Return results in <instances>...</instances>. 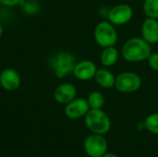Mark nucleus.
<instances>
[{
	"mask_svg": "<svg viewBox=\"0 0 158 157\" xmlns=\"http://www.w3.org/2000/svg\"><path fill=\"white\" fill-rule=\"evenodd\" d=\"M152 54V46L142 37H131L127 40L121 48V56L129 63L147 61Z\"/></svg>",
	"mask_w": 158,
	"mask_h": 157,
	"instance_id": "obj_1",
	"label": "nucleus"
},
{
	"mask_svg": "<svg viewBox=\"0 0 158 157\" xmlns=\"http://www.w3.org/2000/svg\"><path fill=\"white\" fill-rule=\"evenodd\" d=\"M86 128L95 134L105 135L111 129V120L102 109H90L84 117Z\"/></svg>",
	"mask_w": 158,
	"mask_h": 157,
	"instance_id": "obj_2",
	"label": "nucleus"
},
{
	"mask_svg": "<svg viewBox=\"0 0 158 157\" xmlns=\"http://www.w3.org/2000/svg\"><path fill=\"white\" fill-rule=\"evenodd\" d=\"M76 63V57L72 53L60 51L51 58L50 66L57 79H64L72 74Z\"/></svg>",
	"mask_w": 158,
	"mask_h": 157,
	"instance_id": "obj_3",
	"label": "nucleus"
},
{
	"mask_svg": "<svg viewBox=\"0 0 158 157\" xmlns=\"http://www.w3.org/2000/svg\"><path fill=\"white\" fill-rule=\"evenodd\" d=\"M94 38L99 46L105 48L116 45L118 34L115 25L108 20H103L96 24L94 31Z\"/></svg>",
	"mask_w": 158,
	"mask_h": 157,
	"instance_id": "obj_4",
	"label": "nucleus"
},
{
	"mask_svg": "<svg viewBox=\"0 0 158 157\" xmlns=\"http://www.w3.org/2000/svg\"><path fill=\"white\" fill-rule=\"evenodd\" d=\"M142 84L141 76L133 71H124L116 76L115 88L122 93H133L140 90Z\"/></svg>",
	"mask_w": 158,
	"mask_h": 157,
	"instance_id": "obj_5",
	"label": "nucleus"
},
{
	"mask_svg": "<svg viewBox=\"0 0 158 157\" xmlns=\"http://www.w3.org/2000/svg\"><path fill=\"white\" fill-rule=\"evenodd\" d=\"M83 149L86 155L89 156L102 157L107 152V141L104 135L92 133L85 138L83 143Z\"/></svg>",
	"mask_w": 158,
	"mask_h": 157,
	"instance_id": "obj_6",
	"label": "nucleus"
},
{
	"mask_svg": "<svg viewBox=\"0 0 158 157\" xmlns=\"http://www.w3.org/2000/svg\"><path fill=\"white\" fill-rule=\"evenodd\" d=\"M133 17V9L128 4H118L107 11V20L115 26H122L129 23Z\"/></svg>",
	"mask_w": 158,
	"mask_h": 157,
	"instance_id": "obj_7",
	"label": "nucleus"
},
{
	"mask_svg": "<svg viewBox=\"0 0 158 157\" xmlns=\"http://www.w3.org/2000/svg\"><path fill=\"white\" fill-rule=\"evenodd\" d=\"M87 99L81 97H76L69 104L65 105L64 113L69 119H79L84 118L90 110Z\"/></svg>",
	"mask_w": 158,
	"mask_h": 157,
	"instance_id": "obj_8",
	"label": "nucleus"
},
{
	"mask_svg": "<svg viewBox=\"0 0 158 157\" xmlns=\"http://www.w3.org/2000/svg\"><path fill=\"white\" fill-rule=\"evenodd\" d=\"M97 69V66L94 62L89 59H84L76 63L72 74L77 80L87 81L94 79Z\"/></svg>",
	"mask_w": 158,
	"mask_h": 157,
	"instance_id": "obj_9",
	"label": "nucleus"
},
{
	"mask_svg": "<svg viewBox=\"0 0 158 157\" xmlns=\"http://www.w3.org/2000/svg\"><path fill=\"white\" fill-rule=\"evenodd\" d=\"M77 88L69 82L59 84L54 92V99L60 105H67L77 97Z\"/></svg>",
	"mask_w": 158,
	"mask_h": 157,
	"instance_id": "obj_10",
	"label": "nucleus"
},
{
	"mask_svg": "<svg viewBox=\"0 0 158 157\" xmlns=\"http://www.w3.org/2000/svg\"><path fill=\"white\" fill-rule=\"evenodd\" d=\"M21 84V78L13 68H5L0 73V85L7 92L17 91Z\"/></svg>",
	"mask_w": 158,
	"mask_h": 157,
	"instance_id": "obj_11",
	"label": "nucleus"
},
{
	"mask_svg": "<svg viewBox=\"0 0 158 157\" xmlns=\"http://www.w3.org/2000/svg\"><path fill=\"white\" fill-rule=\"evenodd\" d=\"M142 38H143L151 45L158 43V19L146 18L141 27Z\"/></svg>",
	"mask_w": 158,
	"mask_h": 157,
	"instance_id": "obj_12",
	"label": "nucleus"
},
{
	"mask_svg": "<svg viewBox=\"0 0 158 157\" xmlns=\"http://www.w3.org/2000/svg\"><path fill=\"white\" fill-rule=\"evenodd\" d=\"M94 81L100 87L104 89H111L115 87L116 76L106 68H98L94 76Z\"/></svg>",
	"mask_w": 158,
	"mask_h": 157,
	"instance_id": "obj_13",
	"label": "nucleus"
},
{
	"mask_svg": "<svg viewBox=\"0 0 158 157\" xmlns=\"http://www.w3.org/2000/svg\"><path fill=\"white\" fill-rule=\"evenodd\" d=\"M119 58V52L114 46L103 48L100 55V62L105 68H110L117 64Z\"/></svg>",
	"mask_w": 158,
	"mask_h": 157,
	"instance_id": "obj_14",
	"label": "nucleus"
},
{
	"mask_svg": "<svg viewBox=\"0 0 158 157\" xmlns=\"http://www.w3.org/2000/svg\"><path fill=\"white\" fill-rule=\"evenodd\" d=\"M87 102L91 109H102L106 104V97L101 92L94 91L89 93Z\"/></svg>",
	"mask_w": 158,
	"mask_h": 157,
	"instance_id": "obj_15",
	"label": "nucleus"
},
{
	"mask_svg": "<svg viewBox=\"0 0 158 157\" xmlns=\"http://www.w3.org/2000/svg\"><path fill=\"white\" fill-rule=\"evenodd\" d=\"M143 10L146 18L158 19V0H144Z\"/></svg>",
	"mask_w": 158,
	"mask_h": 157,
	"instance_id": "obj_16",
	"label": "nucleus"
},
{
	"mask_svg": "<svg viewBox=\"0 0 158 157\" xmlns=\"http://www.w3.org/2000/svg\"><path fill=\"white\" fill-rule=\"evenodd\" d=\"M143 126L149 132L158 135V112L148 115L143 121Z\"/></svg>",
	"mask_w": 158,
	"mask_h": 157,
	"instance_id": "obj_17",
	"label": "nucleus"
},
{
	"mask_svg": "<svg viewBox=\"0 0 158 157\" xmlns=\"http://www.w3.org/2000/svg\"><path fill=\"white\" fill-rule=\"evenodd\" d=\"M22 5V11L30 16L36 15L40 11V4L37 0H27L23 1Z\"/></svg>",
	"mask_w": 158,
	"mask_h": 157,
	"instance_id": "obj_18",
	"label": "nucleus"
},
{
	"mask_svg": "<svg viewBox=\"0 0 158 157\" xmlns=\"http://www.w3.org/2000/svg\"><path fill=\"white\" fill-rule=\"evenodd\" d=\"M147 62H148V65L151 68V69L158 72V52L152 53L150 55V56L148 57Z\"/></svg>",
	"mask_w": 158,
	"mask_h": 157,
	"instance_id": "obj_19",
	"label": "nucleus"
},
{
	"mask_svg": "<svg viewBox=\"0 0 158 157\" xmlns=\"http://www.w3.org/2000/svg\"><path fill=\"white\" fill-rule=\"evenodd\" d=\"M24 0H0V4L6 6H14L18 5H21Z\"/></svg>",
	"mask_w": 158,
	"mask_h": 157,
	"instance_id": "obj_20",
	"label": "nucleus"
},
{
	"mask_svg": "<svg viewBox=\"0 0 158 157\" xmlns=\"http://www.w3.org/2000/svg\"><path fill=\"white\" fill-rule=\"evenodd\" d=\"M102 157H119L118 155H115V154H113V153H106Z\"/></svg>",
	"mask_w": 158,
	"mask_h": 157,
	"instance_id": "obj_21",
	"label": "nucleus"
},
{
	"mask_svg": "<svg viewBox=\"0 0 158 157\" xmlns=\"http://www.w3.org/2000/svg\"><path fill=\"white\" fill-rule=\"evenodd\" d=\"M2 33H3V27H2V25H1V23H0V37H1Z\"/></svg>",
	"mask_w": 158,
	"mask_h": 157,
	"instance_id": "obj_22",
	"label": "nucleus"
},
{
	"mask_svg": "<svg viewBox=\"0 0 158 157\" xmlns=\"http://www.w3.org/2000/svg\"><path fill=\"white\" fill-rule=\"evenodd\" d=\"M82 157H91V156H89V155H86V156H82Z\"/></svg>",
	"mask_w": 158,
	"mask_h": 157,
	"instance_id": "obj_23",
	"label": "nucleus"
}]
</instances>
